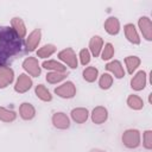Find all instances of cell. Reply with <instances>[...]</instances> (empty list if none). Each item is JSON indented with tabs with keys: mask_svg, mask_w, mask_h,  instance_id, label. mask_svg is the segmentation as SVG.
<instances>
[{
	"mask_svg": "<svg viewBox=\"0 0 152 152\" xmlns=\"http://www.w3.org/2000/svg\"><path fill=\"white\" fill-rule=\"evenodd\" d=\"M88 116H89V112L87 108L80 107L71 110V119L77 124H84L88 120Z\"/></svg>",
	"mask_w": 152,
	"mask_h": 152,
	"instance_id": "13",
	"label": "cell"
},
{
	"mask_svg": "<svg viewBox=\"0 0 152 152\" xmlns=\"http://www.w3.org/2000/svg\"><path fill=\"white\" fill-rule=\"evenodd\" d=\"M138 25H139V28H140L144 38L146 40H151L152 39V24H151L150 18L148 17H141V18H139Z\"/></svg>",
	"mask_w": 152,
	"mask_h": 152,
	"instance_id": "7",
	"label": "cell"
},
{
	"mask_svg": "<svg viewBox=\"0 0 152 152\" xmlns=\"http://www.w3.org/2000/svg\"><path fill=\"white\" fill-rule=\"evenodd\" d=\"M52 124L58 129H66L70 126V120L65 113L58 112V113H55L52 115Z\"/></svg>",
	"mask_w": 152,
	"mask_h": 152,
	"instance_id": "8",
	"label": "cell"
},
{
	"mask_svg": "<svg viewBox=\"0 0 152 152\" xmlns=\"http://www.w3.org/2000/svg\"><path fill=\"white\" fill-rule=\"evenodd\" d=\"M42 65H43V68L53 70L55 72H65V70H66V68L62 63H58L57 61H44Z\"/></svg>",
	"mask_w": 152,
	"mask_h": 152,
	"instance_id": "20",
	"label": "cell"
},
{
	"mask_svg": "<svg viewBox=\"0 0 152 152\" xmlns=\"http://www.w3.org/2000/svg\"><path fill=\"white\" fill-rule=\"evenodd\" d=\"M106 69H107L108 71H110L116 78H122V77L125 76V71H124L122 64H121L119 61H112V62L107 63Z\"/></svg>",
	"mask_w": 152,
	"mask_h": 152,
	"instance_id": "16",
	"label": "cell"
},
{
	"mask_svg": "<svg viewBox=\"0 0 152 152\" xmlns=\"http://www.w3.org/2000/svg\"><path fill=\"white\" fill-rule=\"evenodd\" d=\"M58 58L61 61H63L65 64H68L71 69L77 68V57H76V53L74 52V50L71 48H66V49L62 50L58 53Z\"/></svg>",
	"mask_w": 152,
	"mask_h": 152,
	"instance_id": "3",
	"label": "cell"
},
{
	"mask_svg": "<svg viewBox=\"0 0 152 152\" xmlns=\"http://www.w3.org/2000/svg\"><path fill=\"white\" fill-rule=\"evenodd\" d=\"M36 91V95L38 96V99H40L42 101H45V102H49L52 100V95L50 94V91L48 90V88L43 84H38L34 89Z\"/></svg>",
	"mask_w": 152,
	"mask_h": 152,
	"instance_id": "19",
	"label": "cell"
},
{
	"mask_svg": "<svg viewBox=\"0 0 152 152\" xmlns=\"http://www.w3.org/2000/svg\"><path fill=\"white\" fill-rule=\"evenodd\" d=\"M145 86H146V72L144 70H140L131 80V87L134 90H142Z\"/></svg>",
	"mask_w": 152,
	"mask_h": 152,
	"instance_id": "10",
	"label": "cell"
},
{
	"mask_svg": "<svg viewBox=\"0 0 152 152\" xmlns=\"http://www.w3.org/2000/svg\"><path fill=\"white\" fill-rule=\"evenodd\" d=\"M113 84V76L110 74H103L101 75L100 80H99V86L101 89H109Z\"/></svg>",
	"mask_w": 152,
	"mask_h": 152,
	"instance_id": "26",
	"label": "cell"
},
{
	"mask_svg": "<svg viewBox=\"0 0 152 152\" xmlns=\"http://www.w3.org/2000/svg\"><path fill=\"white\" fill-rule=\"evenodd\" d=\"M55 51H56V46L53 44H46L37 51V56L40 58H46V57H50Z\"/></svg>",
	"mask_w": 152,
	"mask_h": 152,
	"instance_id": "25",
	"label": "cell"
},
{
	"mask_svg": "<svg viewBox=\"0 0 152 152\" xmlns=\"http://www.w3.org/2000/svg\"><path fill=\"white\" fill-rule=\"evenodd\" d=\"M19 114H20L21 119H24V120H31L36 115V109H34V107L31 103L24 102L19 107Z\"/></svg>",
	"mask_w": 152,
	"mask_h": 152,
	"instance_id": "12",
	"label": "cell"
},
{
	"mask_svg": "<svg viewBox=\"0 0 152 152\" xmlns=\"http://www.w3.org/2000/svg\"><path fill=\"white\" fill-rule=\"evenodd\" d=\"M124 31H125V36L129 43H132V44H139L140 43L139 34H138L133 24H126L124 26Z\"/></svg>",
	"mask_w": 152,
	"mask_h": 152,
	"instance_id": "11",
	"label": "cell"
},
{
	"mask_svg": "<svg viewBox=\"0 0 152 152\" xmlns=\"http://www.w3.org/2000/svg\"><path fill=\"white\" fill-rule=\"evenodd\" d=\"M127 104L129 108H132L134 110H139L144 107V101L138 95H129L127 97Z\"/></svg>",
	"mask_w": 152,
	"mask_h": 152,
	"instance_id": "21",
	"label": "cell"
},
{
	"mask_svg": "<svg viewBox=\"0 0 152 152\" xmlns=\"http://www.w3.org/2000/svg\"><path fill=\"white\" fill-rule=\"evenodd\" d=\"M65 77H66L65 72H55V71H52V72H49L46 75V81L49 83L55 84V83H58V82L63 81Z\"/></svg>",
	"mask_w": 152,
	"mask_h": 152,
	"instance_id": "27",
	"label": "cell"
},
{
	"mask_svg": "<svg viewBox=\"0 0 152 152\" xmlns=\"http://www.w3.org/2000/svg\"><path fill=\"white\" fill-rule=\"evenodd\" d=\"M55 94L63 99H71L76 94V87L71 81H66L65 83L61 84L55 89Z\"/></svg>",
	"mask_w": 152,
	"mask_h": 152,
	"instance_id": "2",
	"label": "cell"
},
{
	"mask_svg": "<svg viewBox=\"0 0 152 152\" xmlns=\"http://www.w3.org/2000/svg\"><path fill=\"white\" fill-rule=\"evenodd\" d=\"M125 63H126L128 74H133V71H135V69L140 65V59L137 56H128L125 58Z\"/></svg>",
	"mask_w": 152,
	"mask_h": 152,
	"instance_id": "22",
	"label": "cell"
},
{
	"mask_svg": "<svg viewBox=\"0 0 152 152\" xmlns=\"http://www.w3.org/2000/svg\"><path fill=\"white\" fill-rule=\"evenodd\" d=\"M31 87H32V80H31V77L28 75H26V74H21V75H19V77H18V80L15 82L14 90L17 93L23 94V93H26Z\"/></svg>",
	"mask_w": 152,
	"mask_h": 152,
	"instance_id": "6",
	"label": "cell"
},
{
	"mask_svg": "<svg viewBox=\"0 0 152 152\" xmlns=\"http://www.w3.org/2000/svg\"><path fill=\"white\" fill-rule=\"evenodd\" d=\"M114 55V46L110 43H107L102 50V59L103 61H108L113 57Z\"/></svg>",
	"mask_w": 152,
	"mask_h": 152,
	"instance_id": "28",
	"label": "cell"
},
{
	"mask_svg": "<svg viewBox=\"0 0 152 152\" xmlns=\"http://www.w3.org/2000/svg\"><path fill=\"white\" fill-rule=\"evenodd\" d=\"M108 119V110L102 106H97L91 112V121L96 125L103 124Z\"/></svg>",
	"mask_w": 152,
	"mask_h": 152,
	"instance_id": "9",
	"label": "cell"
},
{
	"mask_svg": "<svg viewBox=\"0 0 152 152\" xmlns=\"http://www.w3.org/2000/svg\"><path fill=\"white\" fill-rule=\"evenodd\" d=\"M12 24V28L15 31V33L19 36V38H24L25 34H26V26L23 21L21 18H18V17H14L11 21Z\"/></svg>",
	"mask_w": 152,
	"mask_h": 152,
	"instance_id": "18",
	"label": "cell"
},
{
	"mask_svg": "<svg viewBox=\"0 0 152 152\" xmlns=\"http://www.w3.org/2000/svg\"><path fill=\"white\" fill-rule=\"evenodd\" d=\"M80 59H81L82 65H87L90 62V52H89V50L82 49L80 51Z\"/></svg>",
	"mask_w": 152,
	"mask_h": 152,
	"instance_id": "30",
	"label": "cell"
},
{
	"mask_svg": "<svg viewBox=\"0 0 152 152\" xmlns=\"http://www.w3.org/2000/svg\"><path fill=\"white\" fill-rule=\"evenodd\" d=\"M23 68L33 77H38L40 75V68L38 64V59L34 57H27L23 62Z\"/></svg>",
	"mask_w": 152,
	"mask_h": 152,
	"instance_id": "4",
	"label": "cell"
},
{
	"mask_svg": "<svg viewBox=\"0 0 152 152\" xmlns=\"http://www.w3.org/2000/svg\"><path fill=\"white\" fill-rule=\"evenodd\" d=\"M40 37H42V32H40L39 28H36L34 31H32V32L28 34V37H27V39H26V45H27V49H28L30 51L34 50V49L38 46V44H39V42H40Z\"/></svg>",
	"mask_w": 152,
	"mask_h": 152,
	"instance_id": "14",
	"label": "cell"
},
{
	"mask_svg": "<svg viewBox=\"0 0 152 152\" xmlns=\"http://www.w3.org/2000/svg\"><path fill=\"white\" fill-rule=\"evenodd\" d=\"M122 142L128 148H135L140 145V133L138 129H126L122 134Z\"/></svg>",
	"mask_w": 152,
	"mask_h": 152,
	"instance_id": "1",
	"label": "cell"
},
{
	"mask_svg": "<svg viewBox=\"0 0 152 152\" xmlns=\"http://www.w3.org/2000/svg\"><path fill=\"white\" fill-rule=\"evenodd\" d=\"M14 80V72L10 66L0 65V89L10 86Z\"/></svg>",
	"mask_w": 152,
	"mask_h": 152,
	"instance_id": "5",
	"label": "cell"
},
{
	"mask_svg": "<svg viewBox=\"0 0 152 152\" xmlns=\"http://www.w3.org/2000/svg\"><path fill=\"white\" fill-rule=\"evenodd\" d=\"M17 118V114L11 110V109H7L5 107H0V120L4 121V122H12L14 121Z\"/></svg>",
	"mask_w": 152,
	"mask_h": 152,
	"instance_id": "23",
	"label": "cell"
},
{
	"mask_svg": "<svg viewBox=\"0 0 152 152\" xmlns=\"http://www.w3.org/2000/svg\"><path fill=\"white\" fill-rule=\"evenodd\" d=\"M142 144H144L145 148H147V150L152 148V132L150 129L144 132V142Z\"/></svg>",
	"mask_w": 152,
	"mask_h": 152,
	"instance_id": "29",
	"label": "cell"
},
{
	"mask_svg": "<svg viewBox=\"0 0 152 152\" xmlns=\"http://www.w3.org/2000/svg\"><path fill=\"white\" fill-rule=\"evenodd\" d=\"M102 48H103V39L100 36L91 37V39L89 42V49H90V51H91L94 57H97L100 55Z\"/></svg>",
	"mask_w": 152,
	"mask_h": 152,
	"instance_id": "17",
	"label": "cell"
},
{
	"mask_svg": "<svg viewBox=\"0 0 152 152\" xmlns=\"http://www.w3.org/2000/svg\"><path fill=\"white\" fill-rule=\"evenodd\" d=\"M99 76V70L95 66H88L83 70V78L87 82H94Z\"/></svg>",
	"mask_w": 152,
	"mask_h": 152,
	"instance_id": "24",
	"label": "cell"
},
{
	"mask_svg": "<svg viewBox=\"0 0 152 152\" xmlns=\"http://www.w3.org/2000/svg\"><path fill=\"white\" fill-rule=\"evenodd\" d=\"M104 30L107 31V33L114 36L118 34L120 31V23L118 20V18L115 17H109L106 21H104Z\"/></svg>",
	"mask_w": 152,
	"mask_h": 152,
	"instance_id": "15",
	"label": "cell"
}]
</instances>
